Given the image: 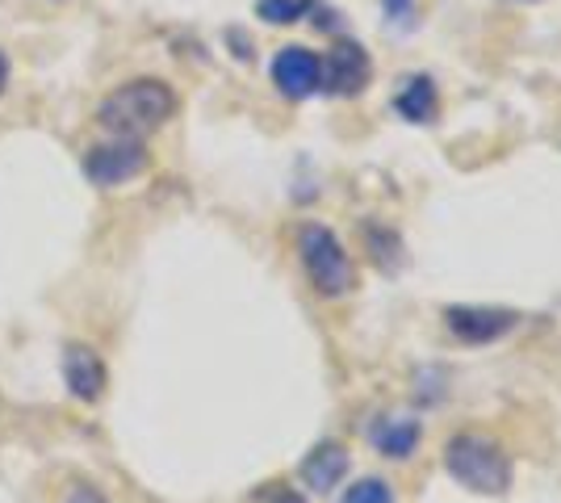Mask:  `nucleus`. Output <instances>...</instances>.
I'll list each match as a JSON object with an SVG mask.
<instances>
[{"label": "nucleus", "instance_id": "obj_4", "mask_svg": "<svg viewBox=\"0 0 561 503\" xmlns=\"http://www.w3.org/2000/svg\"><path fill=\"white\" fill-rule=\"evenodd\" d=\"M80 168H84V181L96 190H122L151 168V151H147V139H114L110 135L105 144H93L84 151Z\"/></svg>", "mask_w": 561, "mask_h": 503}, {"label": "nucleus", "instance_id": "obj_2", "mask_svg": "<svg viewBox=\"0 0 561 503\" xmlns=\"http://www.w3.org/2000/svg\"><path fill=\"white\" fill-rule=\"evenodd\" d=\"M445 475L473 495H507L512 487V454L491 432L461 428L445 445Z\"/></svg>", "mask_w": 561, "mask_h": 503}, {"label": "nucleus", "instance_id": "obj_15", "mask_svg": "<svg viewBox=\"0 0 561 503\" xmlns=\"http://www.w3.org/2000/svg\"><path fill=\"white\" fill-rule=\"evenodd\" d=\"M64 503H105V495H101L96 487H89V482H76Z\"/></svg>", "mask_w": 561, "mask_h": 503}, {"label": "nucleus", "instance_id": "obj_10", "mask_svg": "<svg viewBox=\"0 0 561 503\" xmlns=\"http://www.w3.org/2000/svg\"><path fill=\"white\" fill-rule=\"evenodd\" d=\"M365 436L381 457L407 461L423 445V420H415V415H377Z\"/></svg>", "mask_w": 561, "mask_h": 503}, {"label": "nucleus", "instance_id": "obj_11", "mask_svg": "<svg viewBox=\"0 0 561 503\" xmlns=\"http://www.w3.org/2000/svg\"><path fill=\"white\" fill-rule=\"evenodd\" d=\"M390 105H394L398 118L415 122V126H432V122L440 118V89H436V80L427 72L407 76Z\"/></svg>", "mask_w": 561, "mask_h": 503}, {"label": "nucleus", "instance_id": "obj_14", "mask_svg": "<svg viewBox=\"0 0 561 503\" xmlns=\"http://www.w3.org/2000/svg\"><path fill=\"white\" fill-rule=\"evenodd\" d=\"M381 9H386L394 30H411L415 18H420V0H381Z\"/></svg>", "mask_w": 561, "mask_h": 503}, {"label": "nucleus", "instance_id": "obj_13", "mask_svg": "<svg viewBox=\"0 0 561 503\" xmlns=\"http://www.w3.org/2000/svg\"><path fill=\"white\" fill-rule=\"evenodd\" d=\"M340 503H398V500H394V487H390V482L369 475V479L352 482L348 491L340 495Z\"/></svg>", "mask_w": 561, "mask_h": 503}, {"label": "nucleus", "instance_id": "obj_12", "mask_svg": "<svg viewBox=\"0 0 561 503\" xmlns=\"http://www.w3.org/2000/svg\"><path fill=\"white\" fill-rule=\"evenodd\" d=\"M323 0H256V18L268 25H298L302 18H314Z\"/></svg>", "mask_w": 561, "mask_h": 503}, {"label": "nucleus", "instance_id": "obj_17", "mask_svg": "<svg viewBox=\"0 0 561 503\" xmlns=\"http://www.w3.org/2000/svg\"><path fill=\"white\" fill-rule=\"evenodd\" d=\"M273 503H302V495H289V491H280V495H273Z\"/></svg>", "mask_w": 561, "mask_h": 503}, {"label": "nucleus", "instance_id": "obj_7", "mask_svg": "<svg viewBox=\"0 0 561 503\" xmlns=\"http://www.w3.org/2000/svg\"><path fill=\"white\" fill-rule=\"evenodd\" d=\"M445 328L453 340L478 348V344H494L512 335L519 328V315L503 307H445Z\"/></svg>", "mask_w": 561, "mask_h": 503}, {"label": "nucleus", "instance_id": "obj_3", "mask_svg": "<svg viewBox=\"0 0 561 503\" xmlns=\"http://www.w3.org/2000/svg\"><path fill=\"white\" fill-rule=\"evenodd\" d=\"M294 252L302 264L306 282L319 298H348L356 289V264H352L344 240L331 231L328 222H302L294 236Z\"/></svg>", "mask_w": 561, "mask_h": 503}, {"label": "nucleus", "instance_id": "obj_8", "mask_svg": "<svg viewBox=\"0 0 561 503\" xmlns=\"http://www.w3.org/2000/svg\"><path fill=\"white\" fill-rule=\"evenodd\" d=\"M59 369H64V386L76 403H101V395L110 386V369L93 344H68Z\"/></svg>", "mask_w": 561, "mask_h": 503}, {"label": "nucleus", "instance_id": "obj_9", "mask_svg": "<svg viewBox=\"0 0 561 503\" xmlns=\"http://www.w3.org/2000/svg\"><path fill=\"white\" fill-rule=\"evenodd\" d=\"M348 470H352L348 445H340V441H323V445H314V449L302 457V466H298V479H302L306 491H314V495H328V491H335L340 482L348 479Z\"/></svg>", "mask_w": 561, "mask_h": 503}, {"label": "nucleus", "instance_id": "obj_6", "mask_svg": "<svg viewBox=\"0 0 561 503\" xmlns=\"http://www.w3.org/2000/svg\"><path fill=\"white\" fill-rule=\"evenodd\" d=\"M374 80V59L360 43H335L323 55V93L328 96H360Z\"/></svg>", "mask_w": 561, "mask_h": 503}, {"label": "nucleus", "instance_id": "obj_5", "mask_svg": "<svg viewBox=\"0 0 561 503\" xmlns=\"http://www.w3.org/2000/svg\"><path fill=\"white\" fill-rule=\"evenodd\" d=\"M268 76H273V84H277L280 96L306 101V96L323 93V55H314L310 47L289 43V47H280L277 55H273Z\"/></svg>", "mask_w": 561, "mask_h": 503}, {"label": "nucleus", "instance_id": "obj_16", "mask_svg": "<svg viewBox=\"0 0 561 503\" xmlns=\"http://www.w3.org/2000/svg\"><path fill=\"white\" fill-rule=\"evenodd\" d=\"M9 76H13V64H9V50L0 47V96L9 89Z\"/></svg>", "mask_w": 561, "mask_h": 503}, {"label": "nucleus", "instance_id": "obj_1", "mask_svg": "<svg viewBox=\"0 0 561 503\" xmlns=\"http://www.w3.org/2000/svg\"><path fill=\"white\" fill-rule=\"evenodd\" d=\"M176 114V93L172 84L160 76H139L117 84L114 93H105L96 101V126L110 130L114 139H147L160 126H168Z\"/></svg>", "mask_w": 561, "mask_h": 503}]
</instances>
